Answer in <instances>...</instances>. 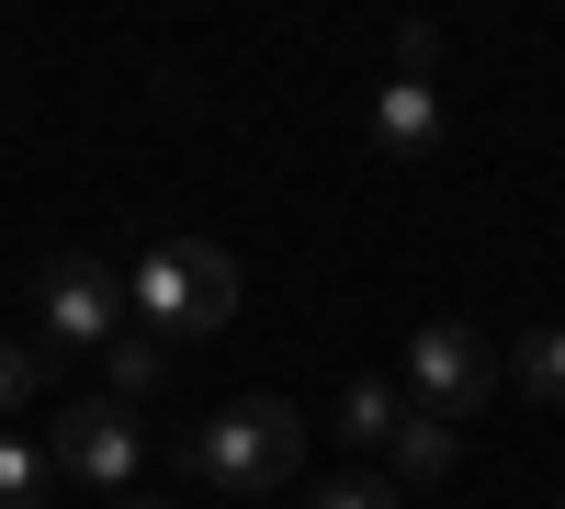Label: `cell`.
<instances>
[{"instance_id":"obj_1","label":"cell","mask_w":565,"mask_h":509,"mask_svg":"<svg viewBox=\"0 0 565 509\" xmlns=\"http://www.w3.org/2000/svg\"><path fill=\"white\" fill-rule=\"evenodd\" d=\"M125 317L159 329V340H204V329L238 317V261H226L215 238H159L125 272Z\"/></svg>"},{"instance_id":"obj_2","label":"cell","mask_w":565,"mask_h":509,"mask_svg":"<svg viewBox=\"0 0 565 509\" xmlns=\"http://www.w3.org/2000/svg\"><path fill=\"white\" fill-rule=\"evenodd\" d=\"M181 465H193L204 487H226V498H271L306 465V420L282 396H238V407H215V420L181 442Z\"/></svg>"},{"instance_id":"obj_3","label":"cell","mask_w":565,"mask_h":509,"mask_svg":"<svg viewBox=\"0 0 565 509\" xmlns=\"http://www.w3.org/2000/svg\"><path fill=\"white\" fill-rule=\"evenodd\" d=\"M114 329H125V272L79 261V250L34 272V351H57V362H103Z\"/></svg>"},{"instance_id":"obj_4","label":"cell","mask_w":565,"mask_h":509,"mask_svg":"<svg viewBox=\"0 0 565 509\" xmlns=\"http://www.w3.org/2000/svg\"><path fill=\"white\" fill-rule=\"evenodd\" d=\"M396 385H407V407H430V420L463 431V420H476V407L509 385V362H498L476 329H463V317H430V329L407 340V374H396Z\"/></svg>"},{"instance_id":"obj_5","label":"cell","mask_w":565,"mask_h":509,"mask_svg":"<svg viewBox=\"0 0 565 509\" xmlns=\"http://www.w3.org/2000/svg\"><path fill=\"white\" fill-rule=\"evenodd\" d=\"M45 465H57L68 487L125 498L136 465H148V442H136V407H114V396H68V407H57V431H45Z\"/></svg>"},{"instance_id":"obj_6","label":"cell","mask_w":565,"mask_h":509,"mask_svg":"<svg viewBox=\"0 0 565 509\" xmlns=\"http://www.w3.org/2000/svg\"><path fill=\"white\" fill-rule=\"evenodd\" d=\"M441 136H452L441 79H385V91H373V148H385V159H441Z\"/></svg>"},{"instance_id":"obj_7","label":"cell","mask_w":565,"mask_h":509,"mask_svg":"<svg viewBox=\"0 0 565 509\" xmlns=\"http://www.w3.org/2000/svg\"><path fill=\"white\" fill-rule=\"evenodd\" d=\"M452 465H463V431H452V420H430V407H407L396 442H385V476H396V487H441Z\"/></svg>"},{"instance_id":"obj_8","label":"cell","mask_w":565,"mask_h":509,"mask_svg":"<svg viewBox=\"0 0 565 509\" xmlns=\"http://www.w3.org/2000/svg\"><path fill=\"white\" fill-rule=\"evenodd\" d=\"M90 374H103V396H114V407H136V396H159V385H170V340L125 317V329L103 340V362H90Z\"/></svg>"},{"instance_id":"obj_9","label":"cell","mask_w":565,"mask_h":509,"mask_svg":"<svg viewBox=\"0 0 565 509\" xmlns=\"http://www.w3.org/2000/svg\"><path fill=\"white\" fill-rule=\"evenodd\" d=\"M396 420H407V385H385V374H362V385L340 396V442H351V453H385Z\"/></svg>"},{"instance_id":"obj_10","label":"cell","mask_w":565,"mask_h":509,"mask_svg":"<svg viewBox=\"0 0 565 509\" xmlns=\"http://www.w3.org/2000/svg\"><path fill=\"white\" fill-rule=\"evenodd\" d=\"M0 509H57V465H45V442H12V431H0Z\"/></svg>"},{"instance_id":"obj_11","label":"cell","mask_w":565,"mask_h":509,"mask_svg":"<svg viewBox=\"0 0 565 509\" xmlns=\"http://www.w3.org/2000/svg\"><path fill=\"white\" fill-rule=\"evenodd\" d=\"M509 385H521V396H554V407H565V329H532L521 351H509Z\"/></svg>"},{"instance_id":"obj_12","label":"cell","mask_w":565,"mask_h":509,"mask_svg":"<svg viewBox=\"0 0 565 509\" xmlns=\"http://www.w3.org/2000/svg\"><path fill=\"white\" fill-rule=\"evenodd\" d=\"M306 509H396V476H362V465H351V476H317Z\"/></svg>"},{"instance_id":"obj_13","label":"cell","mask_w":565,"mask_h":509,"mask_svg":"<svg viewBox=\"0 0 565 509\" xmlns=\"http://www.w3.org/2000/svg\"><path fill=\"white\" fill-rule=\"evenodd\" d=\"M34 385H45V362H34L23 340H0V431H12V407H23Z\"/></svg>"},{"instance_id":"obj_14","label":"cell","mask_w":565,"mask_h":509,"mask_svg":"<svg viewBox=\"0 0 565 509\" xmlns=\"http://www.w3.org/2000/svg\"><path fill=\"white\" fill-rule=\"evenodd\" d=\"M114 509H170V498H114Z\"/></svg>"}]
</instances>
